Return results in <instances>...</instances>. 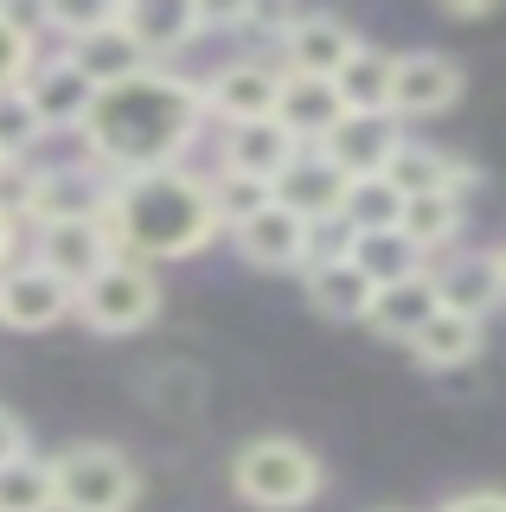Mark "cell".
Returning a JSON list of instances; mask_svg holds the SVG:
<instances>
[{"mask_svg":"<svg viewBox=\"0 0 506 512\" xmlns=\"http://www.w3.org/2000/svg\"><path fill=\"white\" fill-rule=\"evenodd\" d=\"M385 180L398 186L404 199H430V192H468V186H474V167H468V160H455L449 148H430V141H404V154L391 160Z\"/></svg>","mask_w":506,"mask_h":512,"instance_id":"22","label":"cell"},{"mask_svg":"<svg viewBox=\"0 0 506 512\" xmlns=\"http://www.w3.org/2000/svg\"><path fill=\"white\" fill-rule=\"evenodd\" d=\"M436 512H506V493L494 487H481V493H455L449 506H436Z\"/></svg>","mask_w":506,"mask_h":512,"instance_id":"35","label":"cell"},{"mask_svg":"<svg viewBox=\"0 0 506 512\" xmlns=\"http://www.w3.org/2000/svg\"><path fill=\"white\" fill-rule=\"evenodd\" d=\"M33 64H39V26H33V13L0 7V90H20Z\"/></svg>","mask_w":506,"mask_h":512,"instance_id":"31","label":"cell"},{"mask_svg":"<svg viewBox=\"0 0 506 512\" xmlns=\"http://www.w3.org/2000/svg\"><path fill=\"white\" fill-rule=\"evenodd\" d=\"M109 173H97L90 160H65V167H39V192H33V231L52 224H90L109 212Z\"/></svg>","mask_w":506,"mask_h":512,"instance_id":"8","label":"cell"},{"mask_svg":"<svg viewBox=\"0 0 506 512\" xmlns=\"http://www.w3.org/2000/svg\"><path fill=\"white\" fill-rule=\"evenodd\" d=\"M20 455H33V448H26V423L13 410H0V468H7V461H20Z\"/></svg>","mask_w":506,"mask_h":512,"instance_id":"34","label":"cell"},{"mask_svg":"<svg viewBox=\"0 0 506 512\" xmlns=\"http://www.w3.org/2000/svg\"><path fill=\"white\" fill-rule=\"evenodd\" d=\"M58 512H129L141 500V474L122 448L109 442H71L52 455Z\"/></svg>","mask_w":506,"mask_h":512,"instance_id":"4","label":"cell"},{"mask_svg":"<svg viewBox=\"0 0 506 512\" xmlns=\"http://www.w3.org/2000/svg\"><path fill=\"white\" fill-rule=\"evenodd\" d=\"M20 90H26V103L39 109L45 135H52V128H77V135H84L90 109H97V96H103V90L71 64V52H39V64L26 71Z\"/></svg>","mask_w":506,"mask_h":512,"instance_id":"9","label":"cell"},{"mask_svg":"<svg viewBox=\"0 0 506 512\" xmlns=\"http://www.w3.org/2000/svg\"><path fill=\"white\" fill-rule=\"evenodd\" d=\"M109 231H116L122 256L135 263H161V256H199L225 224L212 212V192L199 173L161 167V173H135V180L109 186Z\"/></svg>","mask_w":506,"mask_h":512,"instance_id":"2","label":"cell"},{"mask_svg":"<svg viewBox=\"0 0 506 512\" xmlns=\"http://www.w3.org/2000/svg\"><path fill=\"white\" fill-rule=\"evenodd\" d=\"M199 122H205V84L154 64V71H141L129 84L97 96V109L84 122L90 167L109 173V180L180 167V154L193 148Z\"/></svg>","mask_w":506,"mask_h":512,"instance_id":"1","label":"cell"},{"mask_svg":"<svg viewBox=\"0 0 506 512\" xmlns=\"http://www.w3.org/2000/svg\"><path fill=\"white\" fill-rule=\"evenodd\" d=\"M410 359L430 365V372H455V365L481 359V320H468V314H449V308H442L430 327H423L417 340H410Z\"/></svg>","mask_w":506,"mask_h":512,"instance_id":"25","label":"cell"},{"mask_svg":"<svg viewBox=\"0 0 506 512\" xmlns=\"http://www.w3.org/2000/svg\"><path fill=\"white\" fill-rule=\"evenodd\" d=\"M359 32L340 20V13H295V26H289V39H282V71H295V77H334L346 71V64L359 58Z\"/></svg>","mask_w":506,"mask_h":512,"instance_id":"12","label":"cell"},{"mask_svg":"<svg viewBox=\"0 0 506 512\" xmlns=\"http://www.w3.org/2000/svg\"><path fill=\"white\" fill-rule=\"evenodd\" d=\"M276 103H282V64H270V58H231L225 71L205 84V116L225 122V128L270 122Z\"/></svg>","mask_w":506,"mask_h":512,"instance_id":"7","label":"cell"},{"mask_svg":"<svg viewBox=\"0 0 506 512\" xmlns=\"http://www.w3.org/2000/svg\"><path fill=\"white\" fill-rule=\"evenodd\" d=\"M436 276V295L449 314H468V320H487L506 301V269H500V250H462V256H442L430 269Z\"/></svg>","mask_w":506,"mask_h":512,"instance_id":"16","label":"cell"},{"mask_svg":"<svg viewBox=\"0 0 506 512\" xmlns=\"http://www.w3.org/2000/svg\"><path fill=\"white\" fill-rule=\"evenodd\" d=\"M276 122L289 128V135L302 141V148H321V141L346 122V103H340V90L327 84V77H295V71H282Z\"/></svg>","mask_w":506,"mask_h":512,"instance_id":"18","label":"cell"},{"mask_svg":"<svg viewBox=\"0 0 506 512\" xmlns=\"http://www.w3.org/2000/svg\"><path fill=\"white\" fill-rule=\"evenodd\" d=\"M0 512H58L52 461H39V455L7 461V468H0Z\"/></svg>","mask_w":506,"mask_h":512,"instance_id":"29","label":"cell"},{"mask_svg":"<svg viewBox=\"0 0 506 512\" xmlns=\"http://www.w3.org/2000/svg\"><path fill=\"white\" fill-rule=\"evenodd\" d=\"M346 256H353V269L366 276L372 288H398V282H410V276H423V250L410 244L404 231H366V237H353L346 244Z\"/></svg>","mask_w":506,"mask_h":512,"instance_id":"24","label":"cell"},{"mask_svg":"<svg viewBox=\"0 0 506 512\" xmlns=\"http://www.w3.org/2000/svg\"><path fill=\"white\" fill-rule=\"evenodd\" d=\"M295 160H302V141H295L276 116H270V122L225 128V135H218V167H225V173H244V180L276 186L282 173L295 167Z\"/></svg>","mask_w":506,"mask_h":512,"instance_id":"17","label":"cell"},{"mask_svg":"<svg viewBox=\"0 0 506 512\" xmlns=\"http://www.w3.org/2000/svg\"><path fill=\"white\" fill-rule=\"evenodd\" d=\"M154 308H161V282H154V263H135V256H116L97 282L77 288V320L90 333H135L154 320Z\"/></svg>","mask_w":506,"mask_h":512,"instance_id":"5","label":"cell"},{"mask_svg":"<svg viewBox=\"0 0 506 512\" xmlns=\"http://www.w3.org/2000/svg\"><path fill=\"white\" fill-rule=\"evenodd\" d=\"M462 224H468V199H462V192H430V199H410L404 205V224H398V231L423 256H436V250H449L455 237H462Z\"/></svg>","mask_w":506,"mask_h":512,"instance_id":"27","label":"cell"},{"mask_svg":"<svg viewBox=\"0 0 506 512\" xmlns=\"http://www.w3.org/2000/svg\"><path fill=\"white\" fill-rule=\"evenodd\" d=\"M237 256H244L250 269H314V224L295 218L289 205H270V212H257L244 224V231H231Z\"/></svg>","mask_w":506,"mask_h":512,"instance_id":"13","label":"cell"},{"mask_svg":"<svg viewBox=\"0 0 506 512\" xmlns=\"http://www.w3.org/2000/svg\"><path fill=\"white\" fill-rule=\"evenodd\" d=\"M500 269H506V250H500Z\"/></svg>","mask_w":506,"mask_h":512,"instance_id":"37","label":"cell"},{"mask_svg":"<svg viewBox=\"0 0 506 512\" xmlns=\"http://www.w3.org/2000/svg\"><path fill=\"white\" fill-rule=\"evenodd\" d=\"M308 301H314L327 320H372L378 288L353 269V256H327V263L308 269Z\"/></svg>","mask_w":506,"mask_h":512,"instance_id":"23","label":"cell"},{"mask_svg":"<svg viewBox=\"0 0 506 512\" xmlns=\"http://www.w3.org/2000/svg\"><path fill=\"white\" fill-rule=\"evenodd\" d=\"M122 256L116 231H109V218H90V224H52V231L33 237V263H45L52 276H65L71 288L97 282L109 263Z\"/></svg>","mask_w":506,"mask_h":512,"instance_id":"11","label":"cell"},{"mask_svg":"<svg viewBox=\"0 0 506 512\" xmlns=\"http://www.w3.org/2000/svg\"><path fill=\"white\" fill-rule=\"evenodd\" d=\"M13 244H20V218L0 212V269H13Z\"/></svg>","mask_w":506,"mask_h":512,"instance_id":"36","label":"cell"},{"mask_svg":"<svg viewBox=\"0 0 506 512\" xmlns=\"http://www.w3.org/2000/svg\"><path fill=\"white\" fill-rule=\"evenodd\" d=\"M346 192H353V180H346L334 160L321 148H302V160L276 180V205H289L295 218H308L314 231H327V224L346 218Z\"/></svg>","mask_w":506,"mask_h":512,"instance_id":"14","label":"cell"},{"mask_svg":"<svg viewBox=\"0 0 506 512\" xmlns=\"http://www.w3.org/2000/svg\"><path fill=\"white\" fill-rule=\"evenodd\" d=\"M205 192H212V212H218V224H225V231H244L257 212H270V205H276V186L244 180V173H225V167L205 180Z\"/></svg>","mask_w":506,"mask_h":512,"instance_id":"30","label":"cell"},{"mask_svg":"<svg viewBox=\"0 0 506 512\" xmlns=\"http://www.w3.org/2000/svg\"><path fill=\"white\" fill-rule=\"evenodd\" d=\"M442 314V295H436V276L423 269V276H410V282H398V288H378V301H372V320L366 327L378 333V340H398V346H410L423 327Z\"/></svg>","mask_w":506,"mask_h":512,"instance_id":"21","label":"cell"},{"mask_svg":"<svg viewBox=\"0 0 506 512\" xmlns=\"http://www.w3.org/2000/svg\"><path fill=\"white\" fill-rule=\"evenodd\" d=\"M404 122L391 116V109H372V116H346L334 135L321 141V154L334 160L346 180H378V173H391V160L404 154Z\"/></svg>","mask_w":506,"mask_h":512,"instance_id":"10","label":"cell"},{"mask_svg":"<svg viewBox=\"0 0 506 512\" xmlns=\"http://www.w3.org/2000/svg\"><path fill=\"white\" fill-rule=\"evenodd\" d=\"M65 314H77V288L65 276H52L45 263H13V269H0V327H13V333H45V327H58Z\"/></svg>","mask_w":506,"mask_h":512,"instance_id":"6","label":"cell"},{"mask_svg":"<svg viewBox=\"0 0 506 512\" xmlns=\"http://www.w3.org/2000/svg\"><path fill=\"white\" fill-rule=\"evenodd\" d=\"M122 26H129V39H135L154 64L173 58V52H186V45L205 32L193 0H129V7H122Z\"/></svg>","mask_w":506,"mask_h":512,"instance_id":"20","label":"cell"},{"mask_svg":"<svg viewBox=\"0 0 506 512\" xmlns=\"http://www.w3.org/2000/svg\"><path fill=\"white\" fill-rule=\"evenodd\" d=\"M39 141H45V122H39V109L26 103V90H0V154L26 160Z\"/></svg>","mask_w":506,"mask_h":512,"instance_id":"32","label":"cell"},{"mask_svg":"<svg viewBox=\"0 0 506 512\" xmlns=\"http://www.w3.org/2000/svg\"><path fill=\"white\" fill-rule=\"evenodd\" d=\"M33 192H39V167L0 160V212L7 218H33Z\"/></svg>","mask_w":506,"mask_h":512,"instance_id":"33","label":"cell"},{"mask_svg":"<svg viewBox=\"0 0 506 512\" xmlns=\"http://www.w3.org/2000/svg\"><path fill=\"white\" fill-rule=\"evenodd\" d=\"M391 77H398V52H378V45H359V58L334 77L346 116H372V109H391Z\"/></svg>","mask_w":506,"mask_h":512,"instance_id":"26","label":"cell"},{"mask_svg":"<svg viewBox=\"0 0 506 512\" xmlns=\"http://www.w3.org/2000/svg\"><path fill=\"white\" fill-rule=\"evenodd\" d=\"M231 487H237V500L257 506V512H295L321 493V455L295 436H257V442L237 448Z\"/></svg>","mask_w":506,"mask_h":512,"instance_id":"3","label":"cell"},{"mask_svg":"<svg viewBox=\"0 0 506 512\" xmlns=\"http://www.w3.org/2000/svg\"><path fill=\"white\" fill-rule=\"evenodd\" d=\"M462 96V64L449 52H398V77H391V116L417 122V116H442Z\"/></svg>","mask_w":506,"mask_h":512,"instance_id":"15","label":"cell"},{"mask_svg":"<svg viewBox=\"0 0 506 512\" xmlns=\"http://www.w3.org/2000/svg\"><path fill=\"white\" fill-rule=\"evenodd\" d=\"M0 160H7V154H0Z\"/></svg>","mask_w":506,"mask_h":512,"instance_id":"38","label":"cell"},{"mask_svg":"<svg viewBox=\"0 0 506 512\" xmlns=\"http://www.w3.org/2000/svg\"><path fill=\"white\" fill-rule=\"evenodd\" d=\"M404 192L385 180V173H378V180H353V192H346V231L353 237H366V231H398L404 224Z\"/></svg>","mask_w":506,"mask_h":512,"instance_id":"28","label":"cell"},{"mask_svg":"<svg viewBox=\"0 0 506 512\" xmlns=\"http://www.w3.org/2000/svg\"><path fill=\"white\" fill-rule=\"evenodd\" d=\"M65 52H71V64H77V71H84L97 90H116V84H129V77L154 71V58L141 52V45L129 39V26H122V7H116V20H109V26H97L90 39L65 45Z\"/></svg>","mask_w":506,"mask_h":512,"instance_id":"19","label":"cell"}]
</instances>
